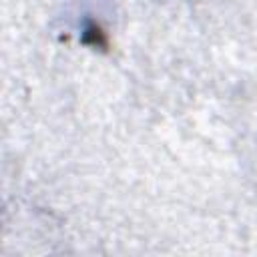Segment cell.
Returning <instances> with one entry per match:
<instances>
[{"label": "cell", "mask_w": 257, "mask_h": 257, "mask_svg": "<svg viewBox=\"0 0 257 257\" xmlns=\"http://www.w3.org/2000/svg\"><path fill=\"white\" fill-rule=\"evenodd\" d=\"M82 42L98 48H106V34L94 24V22H84L82 28Z\"/></svg>", "instance_id": "obj_1"}]
</instances>
